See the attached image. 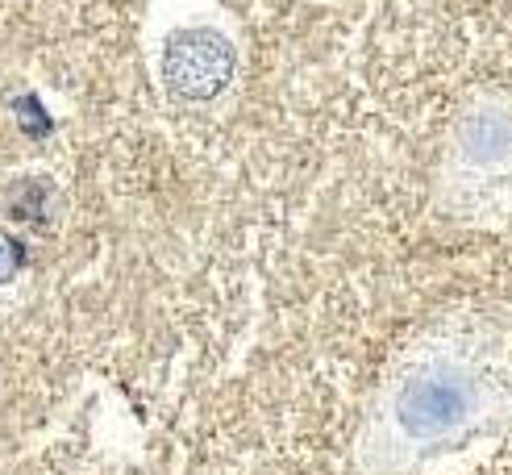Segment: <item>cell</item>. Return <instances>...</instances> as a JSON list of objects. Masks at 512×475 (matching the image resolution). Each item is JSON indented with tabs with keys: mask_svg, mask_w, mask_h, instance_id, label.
<instances>
[{
	"mask_svg": "<svg viewBox=\"0 0 512 475\" xmlns=\"http://www.w3.org/2000/svg\"><path fill=\"white\" fill-rule=\"evenodd\" d=\"M467 417V388L454 375H429L404 392V425L417 434H442Z\"/></svg>",
	"mask_w": 512,
	"mask_h": 475,
	"instance_id": "obj_1",
	"label": "cell"
}]
</instances>
